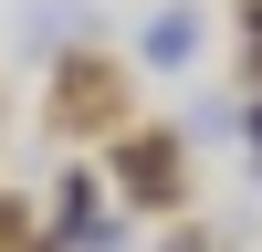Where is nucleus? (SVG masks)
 Here are the masks:
<instances>
[{"label": "nucleus", "instance_id": "6", "mask_svg": "<svg viewBox=\"0 0 262 252\" xmlns=\"http://www.w3.org/2000/svg\"><path fill=\"white\" fill-rule=\"evenodd\" d=\"M158 252H221V231H200V221H179V231H168Z\"/></svg>", "mask_w": 262, "mask_h": 252}, {"label": "nucleus", "instance_id": "7", "mask_svg": "<svg viewBox=\"0 0 262 252\" xmlns=\"http://www.w3.org/2000/svg\"><path fill=\"white\" fill-rule=\"evenodd\" d=\"M231 126H242V137H252V147H262V105H252V116H231Z\"/></svg>", "mask_w": 262, "mask_h": 252}, {"label": "nucleus", "instance_id": "5", "mask_svg": "<svg viewBox=\"0 0 262 252\" xmlns=\"http://www.w3.org/2000/svg\"><path fill=\"white\" fill-rule=\"evenodd\" d=\"M21 242H32V210H21L11 189H0V252H21Z\"/></svg>", "mask_w": 262, "mask_h": 252}, {"label": "nucleus", "instance_id": "3", "mask_svg": "<svg viewBox=\"0 0 262 252\" xmlns=\"http://www.w3.org/2000/svg\"><path fill=\"white\" fill-rule=\"evenodd\" d=\"M200 53V11H158L147 21V63H189Z\"/></svg>", "mask_w": 262, "mask_h": 252}, {"label": "nucleus", "instance_id": "2", "mask_svg": "<svg viewBox=\"0 0 262 252\" xmlns=\"http://www.w3.org/2000/svg\"><path fill=\"white\" fill-rule=\"evenodd\" d=\"M116 189H126V210H189V137L179 126H116Z\"/></svg>", "mask_w": 262, "mask_h": 252}, {"label": "nucleus", "instance_id": "4", "mask_svg": "<svg viewBox=\"0 0 262 252\" xmlns=\"http://www.w3.org/2000/svg\"><path fill=\"white\" fill-rule=\"evenodd\" d=\"M53 221H63V231L95 221V168H63V179H53ZM63 231H53V242H63Z\"/></svg>", "mask_w": 262, "mask_h": 252}, {"label": "nucleus", "instance_id": "1", "mask_svg": "<svg viewBox=\"0 0 262 252\" xmlns=\"http://www.w3.org/2000/svg\"><path fill=\"white\" fill-rule=\"evenodd\" d=\"M126 105H137V74H126V63L63 53V63H53V95H42V126H53L63 147H74V137H116Z\"/></svg>", "mask_w": 262, "mask_h": 252}, {"label": "nucleus", "instance_id": "8", "mask_svg": "<svg viewBox=\"0 0 262 252\" xmlns=\"http://www.w3.org/2000/svg\"><path fill=\"white\" fill-rule=\"evenodd\" d=\"M242 32H252V42H262V0H242Z\"/></svg>", "mask_w": 262, "mask_h": 252}]
</instances>
